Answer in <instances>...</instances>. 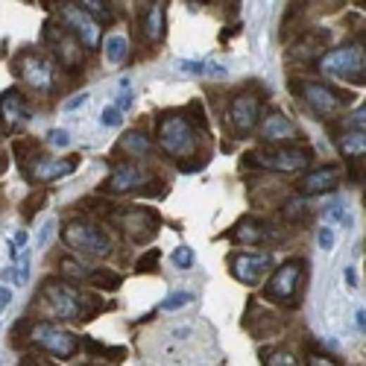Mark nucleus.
Returning a JSON list of instances; mask_svg holds the SVG:
<instances>
[{
  "label": "nucleus",
  "mask_w": 366,
  "mask_h": 366,
  "mask_svg": "<svg viewBox=\"0 0 366 366\" xmlns=\"http://www.w3.org/2000/svg\"><path fill=\"white\" fill-rule=\"evenodd\" d=\"M272 270V258L261 252H241V255H232V276L237 282H244L249 287L261 284V279Z\"/></svg>",
  "instance_id": "obj_14"
},
{
  "label": "nucleus",
  "mask_w": 366,
  "mask_h": 366,
  "mask_svg": "<svg viewBox=\"0 0 366 366\" xmlns=\"http://www.w3.org/2000/svg\"><path fill=\"white\" fill-rule=\"evenodd\" d=\"M355 325L363 332V325H366V314H363V308H358V310H355Z\"/></svg>",
  "instance_id": "obj_45"
},
{
  "label": "nucleus",
  "mask_w": 366,
  "mask_h": 366,
  "mask_svg": "<svg viewBox=\"0 0 366 366\" xmlns=\"http://www.w3.org/2000/svg\"><path fill=\"white\" fill-rule=\"evenodd\" d=\"M296 135V126H293L290 118H284L282 112H270L261 120V138L264 141H287Z\"/></svg>",
  "instance_id": "obj_20"
},
{
  "label": "nucleus",
  "mask_w": 366,
  "mask_h": 366,
  "mask_svg": "<svg viewBox=\"0 0 366 366\" xmlns=\"http://www.w3.org/2000/svg\"><path fill=\"white\" fill-rule=\"evenodd\" d=\"M59 272H62V282H65V279H68V282H88L91 267H85V264H80V261L65 258V261L59 264Z\"/></svg>",
  "instance_id": "obj_26"
},
{
  "label": "nucleus",
  "mask_w": 366,
  "mask_h": 366,
  "mask_svg": "<svg viewBox=\"0 0 366 366\" xmlns=\"http://www.w3.org/2000/svg\"><path fill=\"white\" fill-rule=\"evenodd\" d=\"M328 30H314V32H308L305 39H299L296 44H293V56L296 59H314V56H320V53L325 50V44H328Z\"/></svg>",
  "instance_id": "obj_22"
},
{
  "label": "nucleus",
  "mask_w": 366,
  "mask_h": 366,
  "mask_svg": "<svg viewBox=\"0 0 366 366\" xmlns=\"http://www.w3.org/2000/svg\"><path fill=\"white\" fill-rule=\"evenodd\" d=\"M173 264H176L179 270H191V267L196 264L194 249H191V246H179V249H173Z\"/></svg>",
  "instance_id": "obj_31"
},
{
  "label": "nucleus",
  "mask_w": 366,
  "mask_h": 366,
  "mask_svg": "<svg viewBox=\"0 0 366 366\" xmlns=\"http://www.w3.org/2000/svg\"><path fill=\"white\" fill-rule=\"evenodd\" d=\"M50 234H53V223L47 220V223L39 229V237H35V246H39V249H44V246L50 244Z\"/></svg>",
  "instance_id": "obj_36"
},
{
  "label": "nucleus",
  "mask_w": 366,
  "mask_h": 366,
  "mask_svg": "<svg viewBox=\"0 0 366 366\" xmlns=\"http://www.w3.org/2000/svg\"><path fill=\"white\" fill-rule=\"evenodd\" d=\"M340 182V170L337 168H320V170H310L308 176H302L299 182V191L302 196H320V194H332Z\"/></svg>",
  "instance_id": "obj_18"
},
{
  "label": "nucleus",
  "mask_w": 366,
  "mask_h": 366,
  "mask_svg": "<svg viewBox=\"0 0 366 366\" xmlns=\"http://www.w3.org/2000/svg\"><path fill=\"white\" fill-rule=\"evenodd\" d=\"M24 366H47V363H39V360H32V363H30V360H27Z\"/></svg>",
  "instance_id": "obj_48"
},
{
  "label": "nucleus",
  "mask_w": 366,
  "mask_h": 366,
  "mask_svg": "<svg viewBox=\"0 0 366 366\" xmlns=\"http://www.w3.org/2000/svg\"><path fill=\"white\" fill-rule=\"evenodd\" d=\"M293 91L308 103V108H314V115L332 118L340 108V97L332 85L325 82H293Z\"/></svg>",
  "instance_id": "obj_11"
},
{
  "label": "nucleus",
  "mask_w": 366,
  "mask_h": 366,
  "mask_svg": "<svg viewBox=\"0 0 366 366\" xmlns=\"http://www.w3.org/2000/svg\"><path fill=\"white\" fill-rule=\"evenodd\" d=\"M150 185V173L135 164H120V168L108 179V191L112 194H123V191H144Z\"/></svg>",
  "instance_id": "obj_17"
},
{
  "label": "nucleus",
  "mask_w": 366,
  "mask_h": 366,
  "mask_svg": "<svg viewBox=\"0 0 366 366\" xmlns=\"http://www.w3.org/2000/svg\"><path fill=\"white\" fill-rule=\"evenodd\" d=\"M91 282H94L97 287H106V290H118L120 287V276L118 272H112V270H91V276H88Z\"/></svg>",
  "instance_id": "obj_28"
},
{
  "label": "nucleus",
  "mask_w": 366,
  "mask_h": 366,
  "mask_svg": "<svg viewBox=\"0 0 366 366\" xmlns=\"http://www.w3.org/2000/svg\"><path fill=\"white\" fill-rule=\"evenodd\" d=\"M12 70L15 77L27 82L32 91H42V94H50L53 88H56V68H53L50 59L39 56V53H18V56L12 59Z\"/></svg>",
  "instance_id": "obj_4"
},
{
  "label": "nucleus",
  "mask_w": 366,
  "mask_h": 366,
  "mask_svg": "<svg viewBox=\"0 0 366 366\" xmlns=\"http://www.w3.org/2000/svg\"><path fill=\"white\" fill-rule=\"evenodd\" d=\"M284 217H287V220H305V217H310L308 199H305V196H293L290 203L284 206Z\"/></svg>",
  "instance_id": "obj_29"
},
{
  "label": "nucleus",
  "mask_w": 366,
  "mask_h": 366,
  "mask_svg": "<svg viewBox=\"0 0 366 366\" xmlns=\"http://www.w3.org/2000/svg\"><path fill=\"white\" fill-rule=\"evenodd\" d=\"M85 100H88V91H80V94H73L62 108L65 112H73V108H80V106H85Z\"/></svg>",
  "instance_id": "obj_37"
},
{
  "label": "nucleus",
  "mask_w": 366,
  "mask_h": 366,
  "mask_svg": "<svg viewBox=\"0 0 366 366\" xmlns=\"http://www.w3.org/2000/svg\"><path fill=\"white\" fill-rule=\"evenodd\" d=\"M308 366H337L332 358H325V355H310L308 358Z\"/></svg>",
  "instance_id": "obj_41"
},
{
  "label": "nucleus",
  "mask_w": 366,
  "mask_h": 366,
  "mask_svg": "<svg viewBox=\"0 0 366 366\" xmlns=\"http://www.w3.org/2000/svg\"><path fill=\"white\" fill-rule=\"evenodd\" d=\"M80 6L88 12V18H91V21H94L97 27L112 24V9H108V4H97V0H82Z\"/></svg>",
  "instance_id": "obj_27"
},
{
  "label": "nucleus",
  "mask_w": 366,
  "mask_h": 366,
  "mask_svg": "<svg viewBox=\"0 0 366 366\" xmlns=\"http://www.w3.org/2000/svg\"><path fill=\"white\" fill-rule=\"evenodd\" d=\"M141 30H144V39L153 44H158L164 39V4H150L144 9Z\"/></svg>",
  "instance_id": "obj_21"
},
{
  "label": "nucleus",
  "mask_w": 366,
  "mask_h": 366,
  "mask_svg": "<svg viewBox=\"0 0 366 366\" xmlns=\"http://www.w3.org/2000/svg\"><path fill=\"white\" fill-rule=\"evenodd\" d=\"M302 279H305V261L302 258H290L272 272L264 290H267V296L272 302H290L299 293Z\"/></svg>",
  "instance_id": "obj_8"
},
{
  "label": "nucleus",
  "mask_w": 366,
  "mask_h": 366,
  "mask_svg": "<svg viewBox=\"0 0 366 366\" xmlns=\"http://www.w3.org/2000/svg\"><path fill=\"white\" fill-rule=\"evenodd\" d=\"M320 73L337 80L363 82V47L360 44H343L320 56Z\"/></svg>",
  "instance_id": "obj_5"
},
{
  "label": "nucleus",
  "mask_w": 366,
  "mask_h": 366,
  "mask_svg": "<svg viewBox=\"0 0 366 366\" xmlns=\"http://www.w3.org/2000/svg\"><path fill=\"white\" fill-rule=\"evenodd\" d=\"M346 282H349V284L355 287V282H358V279H355V270H346Z\"/></svg>",
  "instance_id": "obj_47"
},
{
  "label": "nucleus",
  "mask_w": 366,
  "mask_h": 366,
  "mask_svg": "<svg viewBox=\"0 0 366 366\" xmlns=\"http://www.w3.org/2000/svg\"><path fill=\"white\" fill-rule=\"evenodd\" d=\"M270 234H276V232H272V226L264 223V220H255V217H244L241 223L229 232V237L234 244H261V241H267Z\"/></svg>",
  "instance_id": "obj_19"
},
{
  "label": "nucleus",
  "mask_w": 366,
  "mask_h": 366,
  "mask_svg": "<svg viewBox=\"0 0 366 366\" xmlns=\"http://www.w3.org/2000/svg\"><path fill=\"white\" fill-rule=\"evenodd\" d=\"M0 279H4V282H9V284H18L15 270H4V272H0Z\"/></svg>",
  "instance_id": "obj_46"
},
{
  "label": "nucleus",
  "mask_w": 366,
  "mask_h": 366,
  "mask_svg": "<svg viewBox=\"0 0 366 366\" xmlns=\"http://www.w3.org/2000/svg\"><path fill=\"white\" fill-rule=\"evenodd\" d=\"M100 120H103V126H120V112L115 106H108L100 112Z\"/></svg>",
  "instance_id": "obj_33"
},
{
  "label": "nucleus",
  "mask_w": 366,
  "mask_h": 366,
  "mask_svg": "<svg viewBox=\"0 0 366 366\" xmlns=\"http://www.w3.org/2000/svg\"><path fill=\"white\" fill-rule=\"evenodd\" d=\"M9 302H12V290L9 287H0V310L9 308Z\"/></svg>",
  "instance_id": "obj_44"
},
{
  "label": "nucleus",
  "mask_w": 366,
  "mask_h": 366,
  "mask_svg": "<svg viewBox=\"0 0 366 366\" xmlns=\"http://www.w3.org/2000/svg\"><path fill=\"white\" fill-rule=\"evenodd\" d=\"M320 249H325V252L334 249V232L332 229H322L320 232Z\"/></svg>",
  "instance_id": "obj_38"
},
{
  "label": "nucleus",
  "mask_w": 366,
  "mask_h": 366,
  "mask_svg": "<svg viewBox=\"0 0 366 366\" xmlns=\"http://www.w3.org/2000/svg\"><path fill=\"white\" fill-rule=\"evenodd\" d=\"M42 305L50 310L56 320H73V317H80V310L85 308V305H91L94 308L97 305V299H91V296H85V293H80L77 287H70L68 282H44V287H42Z\"/></svg>",
  "instance_id": "obj_3"
},
{
  "label": "nucleus",
  "mask_w": 366,
  "mask_h": 366,
  "mask_svg": "<svg viewBox=\"0 0 366 366\" xmlns=\"http://www.w3.org/2000/svg\"><path fill=\"white\" fill-rule=\"evenodd\" d=\"M15 276H18V287H24L30 282V258L24 255L21 261H18V270H15Z\"/></svg>",
  "instance_id": "obj_34"
},
{
  "label": "nucleus",
  "mask_w": 366,
  "mask_h": 366,
  "mask_svg": "<svg viewBox=\"0 0 366 366\" xmlns=\"http://www.w3.org/2000/svg\"><path fill=\"white\" fill-rule=\"evenodd\" d=\"M120 150L126 156H135V158H144L150 156V138H146L144 132H126L120 138Z\"/></svg>",
  "instance_id": "obj_23"
},
{
  "label": "nucleus",
  "mask_w": 366,
  "mask_h": 366,
  "mask_svg": "<svg viewBox=\"0 0 366 366\" xmlns=\"http://www.w3.org/2000/svg\"><path fill=\"white\" fill-rule=\"evenodd\" d=\"M47 141H50L53 146H68L70 135H68L65 130H50V132H47Z\"/></svg>",
  "instance_id": "obj_35"
},
{
  "label": "nucleus",
  "mask_w": 366,
  "mask_h": 366,
  "mask_svg": "<svg viewBox=\"0 0 366 366\" xmlns=\"http://www.w3.org/2000/svg\"><path fill=\"white\" fill-rule=\"evenodd\" d=\"M62 241L88 258H106L112 252V241H108L106 229L100 223H91V220H70L62 229Z\"/></svg>",
  "instance_id": "obj_2"
},
{
  "label": "nucleus",
  "mask_w": 366,
  "mask_h": 366,
  "mask_svg": "<svg viewBox=\"0 0 366 366\" xmlns=\"http://www.w3.org/2000/svg\"><path fill=\"white\" fill-rule=\"evenodd\" d=\"M194 302V293L191 290H182V293H170L168 299L161 302V310H179V308H185Z\"/></svg>",
  "instance_id": "obj_30"
},
{
  "label": "nucleus",
  "mask_w": 366,
  "mask_h": 366,
  "mask_svg": "<svg viewBox=\"0 0 366 366\" xmlns=\"http://www.w3.org/2000/svg\"><path fill=\"white\" fill-rule=\"evenodd\" d=\"M24 170H27V179L32 182H53V179H62L68 173H73V168L80 164V156H68V158H50V156H35L32 158H24Z\"/></svg>",
  "instance_id": "obj_10"
},
{
  "label": "nucleus",
  "mask_w": 366,
  "mask_h": 366,
  "mask_svg": "<svg viewBox=\"0 0 366 366\" xmlns=\"http://www.w3.org/2000/svg\"><path fill=\"white\" fill-rule=\"evenodd\" d=\"M44 42L50 44V50H53V56H56L68 70H77L80 65H82V53H80V42L73 39V35L68 32V30H62L59 24L53 27V24H47L44 27Z\"/></svg>",
  "instance_id": "obj_13"
},
{
  "label": "nucleus",
  "mask_w": 366,
  "mask_h": 366,
  "mask_svg": "<svg viewBox=\"0 0 366 366\" xmlns=\"http://www.w3.org/2000/svg\"><path fill=\"white\" fill-rule=\"evenodd\" d=\"M258 115H261V103L255 94H237L232 103H229V123L237 135H249L258 123Z\"/></svg>",
  "instance_id": "obj_15"
},
{
  "label": "nucleus",
  "mask_w": 366,
  "mask_h": 366,
  "mask_svg": "<svg viewBox=\"0 0 366 366\" xmlns=\"http://www.w3.org/2000/svg\"><path fill=\"white\" fill-rule=\"evenodd\" d=\"M156 261H158V249H153L150 255H144V258H141V267H138V270H146V267H156Z\"/></svg>",
  "instance_id": "obj_42"
},
{
  "label": "nucleus",
  "mask_w": 366,
  "mask_h": 366,
  "mask_svg": "<svg viewBox=\"0 0 366 366\" xmlns=\"http://www.w3.org/2000/svg\"><path fill=\"white\" fill-rule=\"evenodd\" d=\"M363 146H366L363 130H352V132H343L340 135V150L346 156H363Z\"/></svg>",
  "instance_id": "obj_25"
},
{
  "label": "nucleus",
  "mask_w": 366,
  "mask_h": 366,
  "mask_svg": "<svg viewBox=\"0 0 366 366\" xmlns=\"http://www.w3.org/2000/svg\"><path fill=\"white\" fill-rule=\"evenodd\" d=\"M59 21L68 24L70 35L77 42H82L88 50H94L100 44V27L91 21L88 12L80 6V4H59Z\"/></svg>",
  "instance_id": "obj_9"
},
{
  "label": "nucleus",
  "mask_w": 366,
  "mask_h": 366,
  "mask_svg": "<svg viewBox=\"0 0 366 366\" xmlns=\"http://www.w3.org/2000/svg\"><path fill=\"white\" fill-rule=\"evenodd\" d=\"M203 73L211 77V80H220V77H226V68L220 62H214V59H208V62H203Z\"/></svg>",
  "instance_id": "obj_32"
},
{
  "label": "nucleus",
  "mask_w": 366,
  "mask_h": 366,
  "mask_svg": "<svg viewBox=\"0 0 366 366\" xmlns=\"http://www.w3.org/2000/svg\"><path fill=\"white\" fill-rule=\"evenodd\" d=\"M27 246V232H15V241H12V255H18Z\"/></svg>",
  "instance_id": "obj_40"
},
{
  "label": "nucleus",
  "mask_w": 366,
  "mask_h": 366,
  "mask_svg": "<svg viewBox=\"0 0 366 366\" xmlns=\"http://www.w3.org/2000/svg\"><path fill=\"white\" fill-rule=\"evenodd\" d=\"M158 146L168 156H173L179 164L185 161V156H191L196 150V132H194V123L185 112L164 115L158 120Z\"/></svg>",
  "instance_id": "obj_1"
},
{
  "label": "nucleus",
  "mask_w": 366,
  "mask_h": 366,
  "mask_svg": "<svg viewBox=\"0 0 366 366\" xmlns=\"http://www.w3.org/2000/svg\"><path fill=\"white\" fill-rule=\"evenodd\" d=\"M118 223L123 229V234L130 237L132 244H146L150 237L158 232V214L150 211V208H130V211H123L118 217Z\"/></svg>",
  "instance_id": "obj_12"
},
{
  "label": "nucleus",
  "mask_w": 366,
  "mask_h": 366,
  "mask_svg": "<svg viewBox=\"0 0 366 366\" xmlns=\"http://www.w3.org/2000/svg\"><path fill=\"white\" fill-rule=\"evenodd\" d=\"M343 214V203H328L325 208H322V217L325 220H337Z\"/></svg>",
  "instance_id": "obj_39"
},
{
  "label": "nucleus",
  "mask_w": 366,
  "mask_h": 366,
  "mask_svg": "<svg viewBox=\"0 0 366 366\" xmlns=\"http://www.w3.org/2000/svg\"><path fill=\"white\" fill-rule=\"evenodd\" d=\"M106 59L108 65H120L126 62V53H130V42H126V35H112V39H106Z\"/></svg>",
  "instance_id": "obj_24"
},
{
  "label": "nucleus",
  "mask_w": 366,
  "mask_h": 366,
  "mask_svg": "<svg viewBox=\"0 0 366 366\" xmlns=\"http://www.w3.org/2000/svg\"><path fill=\"white\" fill-rule=\"evenodd\" d=\"M246 168H261V170H276V173H296V170H308L310 164V153L302 146H276L270 153H255L244 158Z\"/></svg>",
  "instance_id": "obj_6"
},
{
  "label": "nucleus",
  "mask_w": 366,
  "mask_h": 366,
  "mask_svg": "<svg viewBox=\"0 0 366 366\" xmlns=\"http://www.w3.org/2000/svg\"><path fill=\"white\" fill-rule=\"evenodd\" d=\"M179 68L188 73H203V62H179Z\"/></svg>",
  "instance_id": "obj_43"
},
{
  "label": "nucleus",
  "mask_w": 366,
  "mask_h": 366,
  "mask_svg": "<svg viewBox=\"0 0 366 366\" xmlns=\"http://www.w3.org/2000/svg\"><path fill=\"white\" fill-rule=\"evenodd\" d=\"M30 343H35L39 349H44L47 355L59 358V360L73 358L80 349V340L70 332H65V328H56L53 322H35L30 328Z\"/></svg>",
  "instance_id": "obj_7"
},
{
  "label": "nucleus",
  "mask_w": 366,
  "mask_h": 366,
  "mask_svg": "<svg viewBox=\"0 0 366 366\" xmlns=\"http://www.w3.org/2000/svg\"><path fill=\"white\" fill-rule=\"evenodd\" d=\"M30 115L32 112H30V106H27L21 91L9 88L0 94V130L12 132V130H18V126H24L30 120Z\"/></svg>",
  "instance_id": "obj_16"
}]
</instances>
